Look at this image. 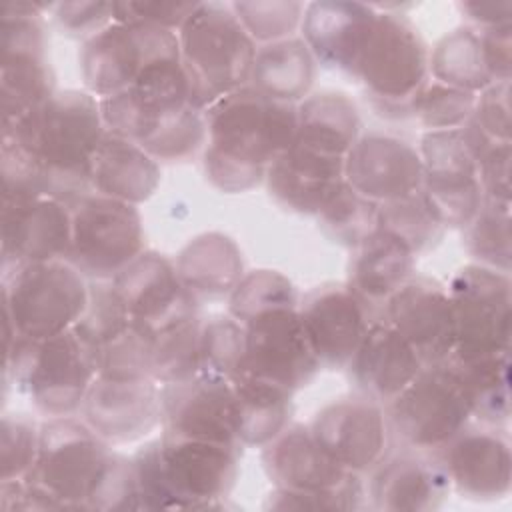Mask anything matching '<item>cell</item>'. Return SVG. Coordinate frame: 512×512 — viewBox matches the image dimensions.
Listing matches in <instances>:
<instances>
[{
    "mask_svg": "<svg viewBox=\"0 0 512 512\" xmlns=\"http://www.w3.org/2000/svg\"><path fill=\"white\" fill-rule=\"evenodd\" d=\"M428 74L436 82L480 94L496 84L486 68L480 32L470 26L444 34L428 52Z\"/></svg>",
    "mask_w": 512,
    "mask_h": 512,
    "instance_id": "cell-38",
    "label": "cell"
},
{
    "mask_svg": "<svg viewBox=\"0 0 512 512\" xmlns=\"http://www.w3.org/2000/svg\"><path fill=\"white\" fill-rule=\"evenodd\" d=\"M416 254L380 226L352 250L348 286L370 308L384 302L414 276Z\"/></svg>",
    "mask_w": 512,
    "mask_h": 512,
    "instance_id": "cell-32",
    "label": "cell"
},
{
    "mask_svg": "<svg viewBox=\"0 0 512 512\" xmlns=\"http://www.w3.org/2000/svg\"><path fill=\"white\" fill-rule=\"evenodd\" d=\"M90 510H142L132 458L118 452L112 454L104 480L92 498Z\"/></svg>",
    "mask_w": 512,
    "mask_h": 512,
    "instance_id": "cell-52",
    "label": "cell"
},
{
    "mask_svg": "<svg viewBox=\"0 0 512 512\" xmlns=\"http://www.w3.org/2000/svg\"><path fill=\"white\" fill-rule=\"evenodd\" d=\"M456 344L452 358H474L510 350L512 284L506 272L466 264L446 286Z\"/></svg>",
    "mask_w": 512,
    "mask_h": 512,
    "instance_id": "cell-14",
    "label": "cell"
},
{
    "mask_svg": "<svg viewBox=\"0 0 512 512\" xmlns=\"http://www.w3.org/2000/svg\"><path fill=\"white\" fill-rule=\"evenodd\" d=\"M316 60L302 38H284L256 48L250 86L268 98L296 104L312 88Z\"/></svg>",
    "mask_w": 512,
    "mask_h": 512,
    "instance_id": "cell-36",
    "label": "cell"
},
{
    "mask_svg": "<svg viewBox=\"0 0 512 512\" xmlns=\"http://www.w3.org/2000/svg\"><path fill=\"white\" fill-rule=\"evenodd\" d=\"M154 340L156 334L132 318L116 338L96 350L94 362L98 376L110 380L152 378Z\"/></svg>",
    "mask_w": 512,
    "mask_h": 512,
    "instance_id": "cell-41",
    "label": "cell"
},
{
    "mask_svg": "<svg viewBox=\"0 0 512 512\" xmlns=\"http://www.w3.org/2000/svg\"><path fill=\"white\" fill-rule=\"evenodd\" d=\"M80 416L110 446L140 440L162 422L160 384L152 378L110 380L96 376Z\"/></svg>",
    "mask_w": 512,
    "mask_h": 512,
    "instance_id": "cell-26",
    "label": "cell"
},
{
    "mask_svg": "<svg viewBox=\"0 0 512 512\" xmlns=\"http://www.w3.org/2000/svg\"><path fill=\"white\" fill-rule=\"evenodd\" d=\"M200 334H202L200 316H194L170 330L156 334L152 378L158 384L182 382L202 372Z\"/></svg>",
    "mask_w": 512,
    "mask_h": 512,
    "instance_id": "cell-42",
    "label": "cell"
},
{
    "mask_svg": "<svg viewBox=\"0 0 512 512\" xmlns=\"http://www.w3.org/2000/svg\"><path fill=\"white\" fill-rule=\"evenodd\" d=\"M374 10L352 78L364 84L378 110L410 116V102L428 80V48L404 14Z\"/></svg>",
    "mask_w": 512,
    "mask_h": 512,
    "instance_id": "cell-9",
    "label": "cell"
},
{
    "mask_svg": "<svg viewBox=\"0 0 512 512\" xmlns=\"http://www.w3.org/2000/svg\"><path fill=\"white\" fill-rule=\"evenodd\" d=\"M344 180L364 198L384 204L422 188V158L394 134H360L344 158Z\"/></svg>",
    "mask_w": 512,
    "mask_h": 512,
    "instance_id": "cell-25",
    "label": "cell"
},
{
    "mask_svg": "<svg viewBox=\"0 0 512 512\" xmlns=\"http://www.w3.org/2000/svg\"><path fill=\"white\" fill-rule=\"evenodd\" d=\"M422 366L414 348L384 318L370 322L346 364L356 390L378 404H388L398 396Z\"/></svg>",
    "mask_w": 512,
    "mask_h": 512,
    "instance_id": "cell-28",
    "label": "cell"
},
{
    "mask_svg": "<svg viewBox=\"0 0 512 512\" xmlns=\"http://www.w3.org/2000/svg\"><path fill=\"white\" fill-rule=\"evenodd\" d=\"M466 126L488 142H512L510 82H496L482 90Z\"/></svg>",
    "mask_w": 512,
    "mask_h": 512,
    "instance_id": "cell-51",
    "label": "cell"
},
{
    "mask_svg": "<svg viewBox=\"0 0 512 512\" xmlns=\"http://www.w3.org/2000/svg\"><path fill=\"white\" fill-rule=\"evenodd\" d=\"M52 16L62 34L84 42L114 22L116 2H102V0L56 2Z\"/></svg>",
    "mask_w": 512,
    "mask_h": 512,
    "instance_id": "cell-53",
    "label": "cell"
},
{
    "mask_svg": "<svg viewBox=\"0 0 512 512\" xmlns=\"http://www.w3.org/2000/svg\"><path fill=\"white\" fill-rule=\"evenodd\" d=\"M178 44L192 104L202 112L250 84L256 42L230 4L200 2L180 28Z\"/></svg>",
    "mask_w": 512,
    "mask_h": 512,
    "instance_id": "cell-5",
    "label": "cell"
},
{
    "mask_svg": "<svg viewBox=\"0 0 512 512\" xmlns=\"http://www.w3.org/2000/svg\"><path fill=\"white\" fill-rule=\"evenodd\" d=\"M66 262L86 280H114L144 252L142 216L134 204L90 192L72 208Z\"/></svg>",
    "mask_w": 512,
    "mask_h": 512,
    "instance_id": "cell-12",
    "label": "cell"
},
{
    "mask_svg": "<svg viewBox=\"0 0 512 512\" xmlns=\"http://www.w3.org/2000/svg\"><path fill=\"white\" fill-rule=\"evenodd\" d=\"M468 254L482 264L500 272H510V202L484 196V202L470 224L464 228Z\"/></svg>",
    "mask_w": 512,
    "mask_h": 512,
    "instance_id": "cell-40",
    "label": "cell"
},
{
    "mask_svg": "<svg viewBox=\"0 0 512 512\" xmlns=\"http://www.w3.org/2000/svg\"><path fill=\"white\" fill-rule=\"evenodd\" d=\"M262 466L274 488L296 492L338 490L356 476L330 458L304 424H288L270 440L262 450Z\"/></svg>",
    "mask_w": 512,
    "mask_h": 512,
    "instance_id": "cell-29",
    "label": "cell"
},
{
    "mask_svg": "<svg viewBox=\"0 0 512 512\" xmlns=\"http://www.w3.org/2000/svg\"><path fill=\"white\" fill-rule=\"evenodd\" d=\"M298 302L296 288L284 274L262 268L246 272L236 284L228 296V314L240 324H246L260 312L278 306H294Z\"/></svg>",
    "mask_w": 512,
    "mask_h": 512,
    "instance_id": "cell-45",
    "label": "cell"
},
{
    "mask_svg": "<svg viewBox=\"0 0 512 512\" xmlns=\"http://www.w3.org/2000/svg\"><path fill=\"white\" fill-rule=\"evenodd\" d=\"M386 424L402 446L440 450L472 418L464 386L450 360L424 364L388 404Z\"/></svg>",
    "mask_w": 512,
    "mask_h": 512,
    "instance_id": "cell-11",
    "label": "cell"
},
{
    "mask_svg": "<svg viewBox=\"0 0 512 512\" xmlns=\"http://www.w3.org/2000/svg\"><path fill=\"white\" fill-rule=\"evenodd\" d=\"M112 284L128 314L152 334L198 316L200 300L184 286L176 264L158 252H142Z\"/></svg>",
    "mask_w": 512,
    "mask_h": 512,
    "instance_id": "cell-19",
    "label": "cell"
},
{
    "mask_svg": "<svg viewBox=\"0 0 512 512\" xmlns=\"http://www.w3.org/2000/svg\"><path fill=\"white\" fill-rule=\"evenodd\" d=\"M460 8L478 26L476 30L512 24V2L510 0H486V2L472 0V2H462Z\"/></svg>",
    "mask_w": 512,
    "mask_h": 512,
    "instance_id": "cell-57",
    "label": "cell"
},
{
    "mask_svg": "<svg viewBox=\"0 0 512 512\" xmlns=\"http://www.w3.org/2000/svg\"><path fill=\"white\" fill-rule=\"evenodd\" d=\"M236 404V428L242 446L264 448L274 440L292 418L294 392L240 370L230 378Z\"/></svg>",
    "mask_w": 512,
    "mask_h": 512,
    "instance_id": "cell-34",
    "label": "cell"
},
{
    "mask_svg": "<svg viewBox=\"0 0 512 512\" xmlns=\"http://www.w3.org/2000/svg\"><path fill=\"white\" fill-rule=\"evenodd\" d=\"M174 264L180 280L198 300L230 296L246 274L240 248L220 232L200 234L190 240Z\"/></svg>",
    "mask_w": 512,
    "mask_h": 512,
    "instance_id": "cell-33",
    "label": "cell"
},
{
    "mask_svg": "<svg viewBox=\"0 0 512 512\" xmlns=\"http://www.w3.org/2000/svg\"><path fill=\"white\" fill-rule=\"evenodd\" d=\"M230 8L254 42L270 44L292 38L302 24L306 4L294 0H250L232 2Z\"/></svg>",
    "mask_w": 512,
    "mask_h": 512,
    "instance_id": "cell-48",
    "label": "cell"
},
{
    "mask_svg": "<svg viewBox=\"0 0 512 512\" xmlns=\"http://www.w3.org/2000/svg\"><path fill=\"white\" fill-rule=\"evenodd\" d=\"M270 196L286 210L318 216L344 180V158L292 142L266 172Z\"/></svg>",
    "mask_w": 512,
    "mask_h": 512,
    "instance_id": "cell-27",
    "label": "cell"
},
{
    "mask_svg": "<svg viewBox=\"0 0 512 512\" xmlns=\"http://www.w3.org/2000/svg\"><path fill=\"white\" fill-rule=\"evenodd\" d=\"M40 426L34 418L14 412L2 416L0 426V480L24 478L38 454Z\"/></svg>",
    "mask_w": 512,
    "mask_h": 512,
    "instance_id": "cell-49",
    "label": "cell"
},
{
    "mask_svg": "<svg viewBox=\"0 0 512 512\" xmlns=\"http://www.w3.org/2000/svg\"><path fill=\"white\" fill-rule=\"evenodd\" d=\"M54 6L56 2L28 0H10L0 6L2 124L20 120L56 92L42 18Z\"/></svg>",
    "mask_w": 512,
    "mask_h": 512,
    "instance_id": "cell-10",
    "label": "cell"
},
{
    "mask_svg": "<svg viewBox=\"0 0 512 512\" xmlns=\"http://www.w3.org/2000/svg\"><path fill=\"white\" fill-rule=\"evenodd\" d=\"M476 96L436 80H426L410 102V116L428 132L462 128L474 110Z\"/></svg>",
    "mask_w": 512,
    "mask_h": 512,
    "instance_id": "cell-47",
    "label": "cell"
},
{
    "mask_svg": "<svg viewBox=\"0 0 512 512\" xmlns=\"http://www.w3.org/2000/svg\"><path fill=\"white\" fill-rule=\"evenodd\" d=\"M200 2H166V0H122L116 2L114 22L148 24L180 32L186 20L196 12Z\"/></svg>",
    "mask_w": 512,
    "mask_h": 512,
    "instance_id": "cell-54",
    "label": "cell"
},
{
    "mask_svg": "<svg viewBox=\"0 0 512 512\" xmlns=\"http://www.w3.org/2000/svg\"><path fill=\"white\" fill-rule=\"evenodd\" d=\"M452 488L478 502L502 500L512 486V452L500 426L466 424L446 446L436 450Z\"/></svg>",
    "mask_w": 512,
    "mask_h": 512,
    "instance_id": "cell-23",
    "label": "cell"
},
{
    "mask_svg": "<svg viewBox=\"0 0 512 512\" xmlns=\"http://www.w3.org/2000/svg\"><path fill=\"white\" fill-rule=\"evenodd\" d=\"M366 488L362 474L352 476L342 488L330 492H296L274 488L264 502L272 510H358L364 506Z\"/></svg>",
    "mask_w": 512,
    "mask_h": 512,
    "instance_id": "cell-50",
    "label": "cell"
},
{
    "mask_svg": "<svg viewBox=\"0 0 512 512\" xmlns=\"http://www.w3.org/2000/svg\"><path fill=\"white\" fill-rule=\"evenodd\" d=\"M130 322L132 316L112 280H88V304L72 330L92 352V358L98 348L116 338Z\"/></svg>",
    "mask_w": 512,
    "mask_h": 512,
    "instance_id": "cell-43",
    "label": "cell"
},
{
    "mask_svg": "<svg viewBox=\"0 0 512 512\" xmlns=\"http://www.w3.org/2000/svg\"><path fill=\"white\" fill-rule=\"evenodd\" d=\"M376 10L370 4L320 0L304 8L302 40L316 62L352 76Z\"/></svg>",
    "mask_w": 512,
    "mask_h": 512,
    "instance_id": "cell-30",
    "label": "cell"
},
{
    "mask_svg": "<svg viewBox=\"0 0 512 512\" xmlns=\"http://www.w3.org/2000/svg\"><path fill=\"white\" fill-rule=\"evenodd\" d=\"M114 450L82 418H48L26 482L46 492L58 510H90Z\"/></svg>",
    "mask_w": 512,
    "mask_h": 512,
    "instance_id": "cell-8",
    "label": "cell"
},
{
    "mask_svg": "<svg viewBox=\"0 0 512 512\" xmlns=\"http://www.w3.org/2000/svg\"><path fill=\"white\" fill-rule=\"evenodd\" d=\"M448 360L464 386L472 418L504 426L510 418V350Z\"/></svg>",
    "mask_w": 512,
    "mask_h": 512,
    "instance_id": "cell-37",
    "label": "cell"
},
{
    "mask_svg": "<svg viewBox=\"0 0 512 512\" xmlns=\"http://www.w3.org/2000/svg\"><path fill=\"white\" fill-rule=\"evenodd\" d=\"M4 376L46 418L76 416L98 376L92 352L74 330L46 340L14 334L4 340Z\"/></svg>",
    "mask_w": 512,
    "mask_h": 512,
    "instance_id": "cell-6",
    "label": "cell"
},
{
    "mask_svg": "<svg viewBox=\"0 0 512 512\" xmlns=\"http://www.w3.org/2000/svg\"><path fill=\"white\" fill-rule=\"evenodd\" d=\"M92 192L138 206L148 200L160 184V166L136 142L104 132L90 172Z\"/></svg>",
    "mask_w": 512,
    "mask_h": 512,
    "instance_id": "cell-31",
    "label": "cell"
},
{
    "mask_svg": "<svg viewBox=\"0 0 512 512\" xmlns=\"http://www.w3.org/2000/svg\"><path fill=\"white\" fill-rule=\"evenodd\" d=\"M294 142L308 148L346 158L360 136V116L356 104L336 90L308 94L296 104Z\"/></svg>",
    "mask_w": 512,
    "mask_h": 512,
    "instance_id": "cell-35",
    "label": "cell"
},
{
    "mask_svg": "<svg viewBox=\"0 0 512 512\" xmlns=\"http://www.w3.org/2000/svg\"><path fill=\"white\" fill-rule=\"evenodd\" d=\"M160 402L164 434L240 444L230 380L200 372L182 382L160 384Z\"/></svg>",
    "mask_w": 512,
    "mask_h": 512,
    "instance_id": "cell-22",
    "label": "cell"
},
{
    "mask_svg": "<svg viewBox=\"0 0 512 512\" xmlns=\"http://www.w3.org/2000/svg\"><path fill=\"white\" fill-rule=\"evenodd\" d=\"M422 188L444 228H466L484 202L476 158L462 130H432L420 140Z\"/></svg>",
    "mask_w": 512,
    "mask_h": 512,
    "instance_id": "cell-15",
    "label": "cell"
},
{
    "mask_svg": "<svg viewBox=\"0 0 512 512\" xmlns=\"http://www.w3.org/2000/svg\"><path fill=\"white\" fill-rule=\"evenodd\" d=\"M418 354L422 364L444 362L456 344L454 314L444 284L412 276L382 306V316Z\"/></svg>",
    "mask_w": 512,
    "mask_h": 512,
    "instance_id": "cell-21",
    "label": "cell"
},
{
    "mask_svg": "<svg viewBox=\"0 0 512 512\" xmlns=\"http://www.w3.org/2000/svg\"><path fill=\"white\" fill-rule=\"evenodd\" d=\"M486 68L494 82H510L512 74V24L478 30Z\"/></svg>",
    "mask_w": 512,
    "mask_h": 512,
    "instance_id": "cell-56",
    "label": "cell"
},
{
    "mask_svg": "<svg viewBox=\"0 0 512 512\" xmlns=\"http://www.w3.org/2000/svg\"><path fill=\"white\" fill-rule=\"evenodd\" d=\"M322 230L338 244L356 248L378 228V204L358 194L346 182L318 214Z\"/></svg>",
    "mask_w": 512,
    "mask_h": 512,
    "instance_id": "cell-44",
    "label": "cell"
},
{
    "mask_svg": "<svg viewBox=\"0 0 512 512\" xmlns=\"http://www.w3.org/2000/svg\"><path fill=\"white\" fill-rule=\"evenodd\" d=\"M72 210L48 196L2 188V272L28 262L66 260Z\"/></svg>",
    "mask_w": 512,
    "mask_h": 512,
    "instance_id": "cell-16",
    "label": "cell"
},
{
    "mask_svg": "<svg viewBox=\"0 0 512 512\" xmlns=\"http://www.w3.org/2000/svg\"><path fill=\"white\" fill-rule=\"evenodd\" d=\"M240 444L160 434L132 456L142 510L222 508L236 484Z\"/></svg>",
    "mask_w": 512,
    "mask_h": 512,
    "instance_id": "cell-4",
    "label": "cell"
},
{
    "mask_svg": "<svg viewBox=\"0 0 512 512\" xmlns=\"http://www.w3.org/2000/svg\"><path fill=\"white\" fill-rule=\"evenodd\" d=\"M204 172L222 192H248L264 182L272 162L296 136V104L264 96L250 84L208 110Z\"/></svg>",
    "mask_w": 512,
    "mask_h": 512,
    "instance_id": "cell-2",
    "label": "cell"
},
{
    "mask_svg": "<svg viewBox=\"0 0 512 512\" xmlns=\"http://www.w3.org/2000/svg\"><path fill=\"white\" fill-rule=\"evenodd\" d=\"M104 132L96 96L56 90L30 114L2 124V188L32 190L72 208L92 192V158Z\"/></svg>",
    "mask_w": 512,
    "mask_h": 512,
    "instance_id": "cell-1",
    "label": "cell"
},
{
    "mask_svg": "<svg viewBox=\"0 0 512 512\" xmlns=\"http://www.w3.org/2000/svg\"><path fill=\"white\" fill-rule=\"evenodd\" d=\"M200 364L204 374L230 380L244 366V326L228 316L202 318Z\"/></svg>",
    "mask_w": 512,
    "mask_h": 512,
    "instance_id": "cell-46",
    "label": "cell"
},
{
    "mask_svg": "<svg viewBox=\"0 0 512 512\" xmlns=\"http://www.w3.org/2000/svg\"><path fill=\"white\" fill-rule=\"evenodd\" d=\"M244 326V370L292 392L308 386L320 364L304 334L298 304L256 314Z\"/></svg>",
    "mask_w": 512,
    "mask_h": 512,
    "instance_id": "cell-17",
    "label": "cell"
},
{
    "mask_svg": "<svg viewBox=\"0 0 512 512\" xmlns=\"http://www.w3.org/2000/svg\"><path fill=\"white\" fill-rule=\"evenodd\" d=\"M180 58L178 34L148 24L112 22L78 52L86 92L98 100L128 90L150 66Z\"/></svg>",
    "mask_w": 512,
    "mask_h": 512,
    "instance_id": "cell-13",
    "label": "cell"
},
{
    "mask_svg": "<svg viewBox=\"0 0 512 512\" xmlns=\"http://www.w3.org/2000/svg\"><path fill=\"white\" fill-rule=\"evenodd\" d=\"M378 226L402 240L416 256L438 244L444 232L442 222L420 190L378 204Z\"/></svg>",
    "mask_w": 512,
    "mask_h": 512,
    "instance_id": "cell-39",
    "label": "cell"
},
{
    "mask_svg": "<svg viewBox=\"0 0 512 512\" xmlns=\"http://www.w3.org/2000/svg\"><path fill=\"white\" fill-rule=\"evenodd\" d=\"M510 158H512V142L492 144L482 150L476 158L478 178L486 198L510 202Z\"/></svg>",
    "mask_w": 512,
    "mask_h": 512,
    "instance_id": "cell-55",
    "label": "cell"
},
{
    "mask_svg": "<svg viewBox=\"0 0 512 512\" xmlns=\"http://www.w3.org/2000/svg\"><path fill=\"white\" fill-rule=\"evenodd\" d=\"M4 340H46L72 330L88 304V280L66 260L28 262L2 272Z\"/></svg>",
    "mask_w": 512,
    "mask_h": 512,
    "instance_id": "cell-7",
    "label": "cell"
},
{
    "mask_svg": "<svg viewBox=\"0 0 512 512\" xmlns=\"http://www.w3.org/2000/svg\"><path fill=\"white\" fill-rule=\"evenodd\" d=\"M310 432L324 452L348 472L364 474L386 452V416L368 396H344L322 406Z\"/></svg>",
    "mask_w": 512,
    "mask_h": 512,
    "instance_id": "cell-24",
    "label": "cell"
},
{
    "mask_svg": "<svg viewBox=\"0 0 512 512\" xmlns=\"http://www.w3.org/2000/svg\"><path fill=\"white\" fill-rule=\"evenodd\" d=\"M98 102L106 130L158 162L190 160L206 144V116L192 104L180 58L150 66L128 90Z\"/></svg>",
    "mask_w": 512,
    "mask_h": 512,
    "instance_id": "cell-3",
    "label": "cell"
},
{
    "mask_svg": "<svg viewBox=\"0 0 512 512\" xmlns=\"http://www.w3.org/2000/svg\"><path fill=\"white\" fill-rule=\"evenodd\" d=\"M298 314L308 344L320 368H346L362 342L372 308L348 284H320L298 302Z\"/></svg>",
    "mask_w": 512,
    "mask_h": 512,
    "instance_id": "cell-18",
    "label": "cell"
},
{
    "mask_svg": "<svg viewBox=\"0 0 512 512\" xmlns=\"http://www.w3.org/2000/svg\"><path fill=\"white\" fill-rule=\"evenodd\" d=\"M450 478L436 450L398 446L370 468L366 498L386 512H430L450 494Z\"/></svg>",
    "mask_w": 512,
    "mask_h": 512,
    "instance_id": "cell-20",
    "label": "cell"
}]
</instances>
